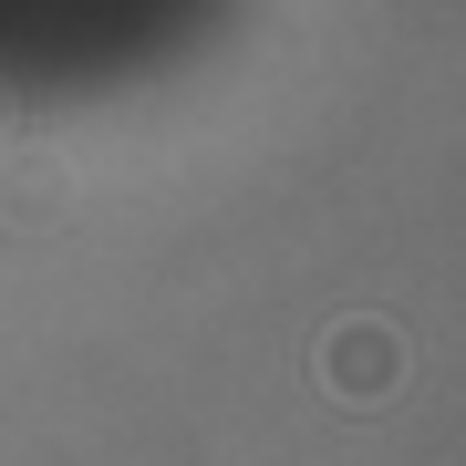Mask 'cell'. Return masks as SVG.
I'll return each mask as SVG.
<instances>
[{"instance_id": "1", "label": "cell", "mask_w": 466, "mask_h": 466, "mask_svg": "<svg viewBox=\"0 0 466 466\" xmlns=\"http://www.w3.org/2000/svg\"><path fill=\"white\" fill-rule=\"evenodd\" d=\"M311 383H321L332 404H383V394L404 383V342L383 332V321H332V332H321Z\"/></svg>"}, {"instance_id": "2", "label": "cell", "mask_w": 466, "mask_h": 466, "mask_svg": "<svg viewBox=\"0 0 466 466\" xmlns=\"http://www.w3.org/2000/svg\"><path fill=\"white\" fill-rule=\"evenodd\" d=\"M0 208H11V218H42V208H63V177H42V167H21L11 187H0Z\"/></svg>"}, {"instance_id": "3", "label": "cell", "mask_w": 466, "mask_h": 466, "mask_svg": "<svg viewBox=\"0 0 466 466\" xmlns=\"http://www.w3.org/2000/svg\"><path fill=\"white\" fill-rule=\"evenodd\" d=\"M0 125H11V104H0Z\"/></svg>"}]
</instances>
